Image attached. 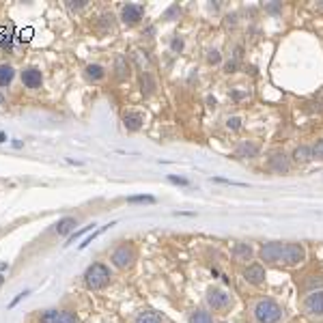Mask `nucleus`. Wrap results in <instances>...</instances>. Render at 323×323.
<instances>
[{
  "instance_id": "1",
  "label": "nucleus",
  "mask_w": 323,
  "mask_h": 323,
  "mask_svg": "<svg viewBox=\"0 0 323 323\" xmlns=\"http://www.w3.org/2000/svg\"><path fill=\"white\" fill-rule=\"evenodd\" d=\"M252 317L256 323H280L285 319V310L272 297H261L252 304Z\"/></svg>"
},
{
  "instance_id": "2",
  "label": "nucleus",
  "mask_w": 323,
  "mask_h": 323,
  "mask_svg": "<svg viewBox=\"0 0 323 323\" xmlns=\"http://www.w3.org/2000/svg\"><path fill=\"white\" fill-rule=\"evenodd\" d=\"M84 285H87V289H91V291H101V289H106L108 285H110V278H112V274H110V267L106 265V263H101V261H97V263H91L89 267H87V272H84Z\"/></svg>"
},
{
  "instance_id": "3",
  "label": "nucleus",
  "mask_w": 323,
  "mask_h": 323,
  "mask_svg": "<svg viewBox=\"0 0 323 323\" xmlns=\"http://www.w3.org/2000/svg\"><path fill=\"white\" fill-rule=\"evenodd\" d=\"M136 259H138V252H136V246H134L132 242H123V244H119L110 252V263L117 267V269H130V267H134Z\"/></svg>"
},
{
  "instance_id": "4",
  "label": "nucleus",
  "mask_w": 323,
  "mask_h": 323,
  "mask_svg": "<svg viewBox=\"0 0 323 323\" xmlns=\"http://www.w3.org/2000/svg\"><path fill=\"white\" fill-rule=\"evenodd\" d=\"M205 302H207V306H209L213 312H228V310L235 306L233 295L228 293L226 289H222V287H211V289H207Z\"/></svg>"
},
{
  "instance_id": "5",
  "label": "nucleus",
  "mask_w": 323,
  "mask_h": 323,
  "mask_svg": "<svg viewBox=\"0 0 323 323\" xmlns=\"http://www.w3.org/2000/svg\"><path fill=\"white\" fill-rule=\"evenodd\" d=\"M306 261V248L297 244V242H289L283 246V256H280V263L287 267H297Z\"/></svg>"
},
{
  "instance_id": "6",
  "label": "nucleus",
  "mask_w": 323,
  "mask_h": 323,
  "mask_svg": "<svg viewBox=\"0 0 323 323\" xmlns=\"http://www.w3.org/2000/svg\"><path fill=\"white\" fill-rule=\"evenodd\" d=\"M302 310L306 317L323 319V289L308 291V295L302 299Z\"/></svg>"
},
{
  "instance_id": "7",
  "label": "nucleus",
  "mask_w": 323,
  "mask_h": 323,
  "mask_svg": "<svg viewBox=\"0 0 323 323\" xmlns=\"http://www.w3.org/2000/svg\"><path fill=\"white\" fill-rule=\"evenodd\" d=\"M37 323H80V317L69 308H50L37 317Z\"/></svg>"
},
{
  "instance_id": "8",
  "label": "nucleus",
  "mask_w": 323,
  "mask_h": 323,
  "mask_svg": "<svg viewBox=\"0 0 323 323\" xmlns=\"http://www.w3.org/2000/svg\"><path fill=\"white\" fill-rule=\"evenodd\" d=\"M142 17H144V7L138 3H127L121 9V22L127 26H136Z\"/></svg>"
},
{
  "instance_id": "9",
  "label": "nucleus",
  "mask_w": 323,
  "mask_h": 323,
  "mask_svg": "<svg viewBox=\"0 0 323 323\" xmlns=\"http://www.w3.org/2000/svg\"><path fill=\"white\" fill-rule=\"evenodd\" d=\"M19 78H22V84L30 91H39L44 87V74H41V69H37V67H24Z\"/></svg>"
},
{
  "instance_id": "10",
  "label": "nucleus",
  "mask_w": 323,
  "mask_h": 323,
  "mask_svg": "<svg viewBox=\"0 0 323 323\" xmlns=\"http://www.w3.org/2000/svg\"><path fill=\"white\" fill-rule=\"evenodd\" d=\"M283 242H267L259 250V256L265 263H280V256H283Z\"/></svg>"
},
{
  "instance_id": "11",
  "label": "nucleus",
  "mask_w": 323,
  "mask_h": 323,
  "mask_svg": "<svg viewBox=\"0 0 323 323\" xmlns=\"http://www.w3.org/2000/svg\"><path fill=\"white\" fill-rule=\"evenodd\" d=\"M265 278H267V272H265V267L263 265H259V263H252V265H248L244 269V280L248 285H254V287H261L265 283Z\"/></svg>"
},
{
  "instance_id": "12",
  "label": "nucleus",
  "mask_w": 323,
  "mask_h": 323,
  "mask_svg": "<svg viewBox=\"0 0 323 323\" xmlns=\"http://www.w3.org/2000/svg\"><path fill=\"white\" fill-rule=\"evenodd\" d=\"M267 166H269V170L276 173V175H287L289 168H291V162H289V158L283 151H274L272 155H269Z\"/></svg>"
},
{
  "instance_id": "13",
  "label": "nucleus",
  "mask_w": 323,
  "mask_h": 323,
  "mask_svg": "<svg viewBox=\"0 0 323 323\" xmlns=\"http://www.w3.org/2000/svg\"><path fill=\"white\" fill-rule=\"evenodd\" d=\"M144 123V114L140 110H127L123 114V127L127 132H138Z\"/></svg>"
},
{
  "instance_id": "14",
  "label": "nucleus",
  "mask_w": 323,
  "mask_h": 323,
  "mask_svg": "<svg viewBox=\"0 0 323 323\" xmlns=\"http://www.w3.org/2000/svg\"><path fill=\"white\" fill-rule=\"evenodd\" d=\"M76 226H78V218H74V216H67V218H62V220H58L56 224H54V233L56 235H60V237H71L76 233Z\"/></svg>"
},
{
  "instance_id": "15",
  "label": "nucleus",
  "mask_w": 323,
  "mask_h": 323,
  "mask_svg": "<svg viewBox=\"0 0 323 323\" xmlns=\"http://www.w3.org/2000/svg\"><path fill=\"white\" fill-rule=\"evenodd\" d=\"M231 254H233V259H235V261H239V263H246V261H250V259H252L254 250H252V246H250V244L239 242V244H235V246H233Z\"/></svg>"
},
{
  "instance_id": "16",
  "label": "nucleus",
  "mask_w": 323,
  "mask_h": 323,
  "mask_svg": "<svg viewBox=\"0 0 323 323\" xmlns=\"http://www.w3.org/2000/svg\"><path fill=\"white\" fill-rule=\"evenodd\" d=\"M84 78L89 82H101L103 78H106V67L99 65V62H89V65L84 67Z\"/></svg>"
},
{
  "instance_id": "17",
  "label": "nucleus",
  "mask_w": 323,
  "mask_h": 323,
  "mask_svg": "<svg viewBox=\"0 0 323 323\" xmlns=\"http://www.w3.org/2000/svg\"><path fill=\"white\" fill-rule=\"evenodd\" d=\"M259 151H261V147H259V144L256 142H252V140H244V142H239L237 144V155H239V158H256V155H259Z\"/></svg>"
},
{
  "instance_id": "18",
  "label": "nucleus",
  "mask_w": 323,
  "mask_h": 323,
  "mask_svg": "<svg viewBox=\"0 0 323 323\" xmlns=\"http://www.w3.org/2000/svg\"><path fill=\"white\" fill-rule=\"evenodd\" d=\"M114 76H117L119 80L130 78V60L125 54H117V58H114Z\"/></svg>"
},
{
  "instance_id": "19",
  "label": "nucleus",
  "mask_w": 323,
  "mask_h": 323,
  "mask_svg": "<svg viewBox=\"0 0 323 323\" xmlns=\"http://www.w3.org/2000/svg\"><path fill=\"white\" fill-rule=\"evenodd\" d=\"M140 87H142L140 91H142L144 97H149V95H153V93H155V89H158V82H155L151 71H142V74H140Z\"/></svg>"
},
{
  "instance_id": "20",
  "label": "nucleus",
  "mask_w": 323,
  "mask_h": 323,
  "mask_svg": "<svg viewBox=\"0 0 323 323\" xmlns=\"http://www.w3.org/2000/svg\"><path fill=\"white\" fill-rule=\"evenodd\" d=\"M13 78H15V67L11 62H0V87L3 89L11 87Z\"/></svg>"
},
{
  "instance_id": "21",
  "label": "nucleus",
  "mask_w": 323,
  "mask_h": 323,
  "mask_svg": "<svg viewBox=\"0 0 323 323\" xmlns=\"http://www.w3.org/2000/svg\"><path fill=\"white\" fill-rule=\"evenodd\" d=\"M132 323H166V319L155 310H140Z\"/></svg>"
},
{
  "instance_id": "22",
  "label": "nucleus",
  "mask_w": 323,
  "mask_h": 323,
  "mask_svg": "<svg viewBox=\"0 0 323 323\" xmlns=\"http://www.w3.org/2000/svg\"><path fill=\"white\" fill-rule=\"evenodd\" d=\"M291 160H293L295 164H308L315 160V155H312V147H306V144H302V147H297L293 151V155H291Z\"/></svg>"
},
{
  "instance_id": "23",
  "label": "nucleus",
  "mask_w": 323,
  "mask_h": 323,
  "mask_svg": "<svg viewBox=\"0 0 323 323\" xmlns=\"http://www.w3.org/2000/svg\"><path fill=\"white\" fill-rule=\"evenodd\" d=\"M187 321H190V323H216V321H213V315H211V312H207L205 308L192 310L190 317H187Z\"/></svg>"
},
{
  "instance_id": "24",
  "label": "nucleus",
  "mask_w": 323,
  "mask_h": 323,
  "mask_svg": "<svg viewBox=\"0 0 323 323\" xmlns=\"http://www.w3.org/2000/svg\"><path fill=\"white\" fill-rule=\"evenodd\" d=\"M179 15H181V9L177 5H173V7L166 9V13L162 15V19H164V22H175V19H179Z\"/></svg>"
},
{
  "instance_id": "25",
  "label": "nucleus",
  "mask_w": 323,
  "mask_h": 323,
  "mask_svg": "<svg viewBox=\"0 0 323 323\" xmlns=\"http://www.w3.org/2000/svg\"><path fill=\"white\" fill-rule=\"evenodd\" d=\"M306 287H308V291L321 289V287H323V276H310V278L306 280Z\"/></svg>"
},
{
  "instance_id": "26",
  "label": "nucleus",
  "mask_w": 323,
  "mask_h": 323,
  "mask_svg": "<svg viewBox=\"0 0 323 323\" xmlns=\"http://www.w3.org/2000/svg\"><path fill=\"white\" fill-rule=\"evenodd\" d=\"M127 203H155V196L149 194H140V196H130Z\"/></svg>"
},
{
  "instance_id": "27",
  "label": "nucleus",
  "mask_w": 323,
  "mask_h": 323,
  "mask_svg": "<svg viewBox=\"0 0 323 323\" xmlns=\"http://www.w3.org/2000/svg\"><path fill=\"white\" fill-rule=\"evenodd\" d=\"M220 60H222V56H220V52H218V50L207 52V62H209V65H218Z\"/></svg>"
},
{
  "instance_id": "28",
  "label": "nucleus",
  "mask_w": 323,
  "mask_h": 323,
  "mask_svg": "<svg viewBox=\"0 0 323 323\" xmlns=\"http://www.w3.org/2000/svg\"><path fill=\"white\" fill-rule=\"evenodd\" d=\"M93 226H95V224H89V226H82V228H80V231H76L74 235H71V237H69V242H67L65 246H69V244H74V242H76V239H78V237H82V235H84L87 231H91V228H93Z\"/></svg>"
},
{
  "instance_id": "29",
  "label": "nucleus",
  "mask_w": 323,
  "mask_h": 323,
  "mask_svg": "<svg viewBox=\"0 0 323 323\" xmlns=\"http://www.w3.org/2000/svg\"><path fill=\"white\" fill-rule=\"evenodd\" d=\"M312 155H315L317 160H323V138H321V140H317V144L312 147Z\"/></svg>"
},
{
  "instance_id": "30",
  "label": "nucleus",
  "mask_w": 323,
  "mask_h": 323,
  "mask_svg": "<svg viewBox=\"0 0 323 323\" xmlns=\"http://www.w3.org/2000/svg\"><path fill=\"white\" fill-rule=\"evenodd\" d=\"M67 7H69V9H74V11H80V9H84V7H87V0H69Z\"/></svg>"
},
{
  "instance_id": "31",
  "label": "nucleus",
  "mask_w": 323,
  "mask_h": 323,
  "mask_svg": "<svg viewBox=\"0 0 323 323\" xmlns=\"http://www.w3.org/2000/svg\"><path fill=\"white\" fill-rule=\"evenodd\" d=\"M226 127L228 130H239V127H242V119H239V117H231V119L226 121Z\"/></svg>"
},
{
  "instance_id": "32",
  "label": "nucleus",
  "mask_w": 323,
  "mask_h": 323,
  "mask_svg": "<svg viewBox=\"0 0 323 323\" xmlns=\"http://www.w3.org/2000/svg\"><path fill=\"white\" fill-rule=\"evenodd\" d=\"M170 48H173V52H181V50H183V39H181V37H175L173 44H170Z\"/></svg>"
},
{
  "instance_id": "33",
  "label": "nucleus",
  "mask_w": 323,
  "mask_h": 323,
  "mask_svg": "<svg viewBox=\"0 0 323 323\" xmlns=\"http://www.w3.org/2000/svg\"><path fill=\"white\" fill-rule=\"evenodd\" d=\"M168 181H173V183H179V185H187V183H190L187 179H183V177H177V175H168Z\"/></svg>"
},
{
  "instance_id": "34",
  "label": "nucleus",
  "mask_w": 323,
  "mask_h": 323,
  "mask_svg": "<svg viewBox=\"0 0 323 323\" xmlns=\"http://www.w3.org/2000/svg\"><path fill=\"white\" fill-rule=\"evenodd\" d=\"M235 67H237V62H235V60H228L226 65H224V71H226V74H233Z\"/></svg>"
},
{
  "instance_id": "35",
  "label": "nucleus",
  "mask_w": 323,
  "mask_h": 323,
  "mask_svg": "<svg viewBox=\"0 0 323 323\" xmlns=\"http://www.w3.org/2000/svg\"><path fill=\"white\" fill-rule=\"evenodd\" d=\"M26 295H28V291H24V293H19V295H17V297H15L13 302H11V306H15V304H17V302H19V299H22V297H26Z\"/></svg>"
},
{
  "instance_id": "36",
  "label": "nucleus",
  "mask_w": 323,
  "mask_h": 323,
  "mask_svg": "<svg viewBox=\"0 0 323 323\" xmlns=\"http://www.w3.org/2000/svg\"><path fill=\"white\" fill-rule=\"evenodd\" d=\"M267 9H269V11H278L280 5H267Z\"/></svg>"
},
{
  "instance_id": "37",
  "label": "nucleus",
  "mask_w": 323,
  "mask_h": 323,
  "mask_svg": "<svg viewBox=\"0 0 323 323\" xmlns=\"http://www.w3.org/2000/svg\"><path fill=\"white\" fill-rule=\"evenodd\" d=\"M5 103V95H3V91H0V106H3Z\"/></svg>"
},
{
  "instance_id": "38",
  "label": "nucleus",
  "mask_w": 323,
  "mask_h": 323,
  "mask_svg": "<svg viewBox=\"0 0 323 323\" xmlns=\"http://www.w3.org/2000/svg\"><path fill=\"white\" fill-rule=\"evenodd\" d=\"M5 140H7V136H5L3 132H0V142H5Z\"/></svg>"
},
{
  "instance_id": "39",
  "label": "nucleus",
  "mask_w": 323,
  "mask_h": 323,
  "mask_svg": "<svg viewBox=\"0 0 323 323\" xmlns=\"http://www.w3.org/2000/svg\"><path fill=\"white\" fill-rule=\"evenodd\" d=\"M3 285H5V276H3V274H0V287H3Z\"/></svg>"
},
{
  "instance_id": "40",
  "label": "nucleus",
  "mask_w": 323,
  "mask_h": 323,
  "mask_svg": "<svg viewBox=\"0 0 323 323\" xmlns=\"http://www.w3.org/2000/svg\"><path fill=\"white\" fill-rule=\"evenodd\" d=\"M319 7H321V9H323V0H321V5H319Z\"/></svg>"
}]
</instances>
